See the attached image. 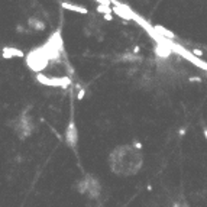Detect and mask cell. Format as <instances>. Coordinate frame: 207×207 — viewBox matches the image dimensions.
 <instances>
[{"label": "cell", "mask_w": 207, "mask_h": 207, "mask_svg": "<svg viewBox=\"0 0 207 207\" xmlns=\"http://www.w3.org/2000/svg\"><path fill=\"white\" fill-rule=\"evenodd\" d=\"M84 93H86L84 90H80V93H78V100H81V99L84 97Z\"/></svg>", "instance_id": "14"}, {"label": "cell", "mask_w": 207, "mask_h": 207, "mask_svg": "<svg viewBox=\"0 0 207 207\" xmlns=\"http://www.w3.org/2000/svg\"><path fill=\"white\" fill-rule=\"evenodd\" d=\"M29 26H32L34 29H36V31H42V29L45 28V25H44V22H41L39 19L31 18V19H29Z\"/></svg>", "instance_id": "11"}, {"label": "cell", "mask_w": 207, "mask_h": 207, "mask_svg": "<svg viewBox=\"0 0 207 207\" xmlns=\"http://www.w3.org/2000/svg\"><path fill=\"white\" fill-rule=\"evenodd\" d=\"M155 52H156V55H158V57H161V58H168V57H169V54H171V48L168 47V45H165L164 42H161V44H158V45H156V48H155Z\"/></svg>", "instance_id": "7"}, {"label": "cell", "mask_w": 207, "mask_h": 207, "mask_svg": "<svg viewBox=\"0 0 207 207\" xmlns=\"http://www.w3.org/2000/svg\"><path fill=\"white\" fill-rule=\"evenodd\" d=\"M104 19H106V20H112L113 18H112V15H104Z\"/></svg>", "instance_id": "15"}, {"label": "cell", "mask_w": 207, "mask_h": 207, "mask_svg": "<svg viewBox=\"0 0 207 207\" xmlns=\"http://www.w3.org/2000/svg\"><path fill=\"white\" fill-rule=\"evenodd\" d=\"M77 190L81 194H87L90 199H97L101 193V186L100 181L97 180L94 175L88 174L84 178H81L77 184Z\"/></svg>", "instance_id": "2"}, {"label": "cell", "mask_w": 207, "mask_h": 207, "mask_svg": "<svg viewBox=\"0 0 207 207\" xmlns=\"http://www.w3.org/2000/svg\"><path fill=\"white\" fill-rule=\"evenodd\" d=\"M97 12L99 13H103V15H110L112 13V7L107 6V5H97Z\"/></svg>", "instance_id": "12"}, {"label": "cell", "mask_w": 207, "mask_h": 207, "mask_svg": "<svg viewBox=\"0 0 207 207\" xmlns=\"http://www.w3.org/2000/svg\"><path fill=\"white\" fill-rule=\"evenodd\" d=\"M193 54H194V55H196V57H197V58H199V57H201V55H203V52H201L200 49H193Z\"/></svg>", "instance_id": "13"}, {"label": "cell", "mask_w": 207, "mask_h": 207, "mask_svg": "<svg viewBox=\"0 0 207 207\" xmlns=\"http://www.w3.org/2000/svg\"><path fill=\"white\" fill-rule=\"evenodd\" d=\"M36 80L44 86H51V87H68L71 80L68 77H47L44 74H38Z\"/></svg>", "instance_id": "4"}, {"label": "cell", "mask_w": 207, "mask_h": 207, "mask_svg": "<svg viewBox=\"0 0 207 207\" xmlns=\"http://www.w3.org/2000/svg\"><path fill=\"white\" fill-rule=\"evenodd\" d=\"M16 132L22 136V138H25V136H29V135L32 133V123H31V119L25 116V114H22L19 119H18V125H16Z\"/></svg>", "instance_id": "5"}, {"label": "cell", "mask_w": 207, "mask_h": 207, "mask_svg": "<svg viewBox=\"0 0 207 207\" xmlns=\"http://www.w3.org/2000/svg\"><path fill=\"white\" fill-rule=\"evenodd\" d=\"M143 167V154L139 146L119 145L109 154V168L117 177H133Z\"/></svg>", "instance_id": "1"}, {"label": "cell", "mask_w": 207, "mask_h": 207, "mask_svg": "<svg viewBox=\"0 0 207 207\" xmlns=\"http://www.w3.org/2000/svg\"><path fill=\"white\" fill-rule=\"evenodd\" d=\"M48 61L49 60H48L45 49L42 47L39 49H35V51H32V52L29 54V57H28V67L31 68V70H34V71H41V70H44V68L47 67Z\"/></svg>", "instance_id": "3"}, {"label": "cell", "mask_w": 207, "mask_h": 207, "mask_svg": "<svg viewBox=\"0 0 207 207\" xmlns=\"http://www.w3.org/2000/svg\"><path fill=\"white\" fill-rule=\"evenodd\" d=\"M3 57H5V58H13V57H23V52H22L20 49H16V48L6 47V48H3Z\"/></svg>", "instance_id": "9"}, {"label": "cell", "mask_w": 207, "mask_h": 207, "mask_svg": "<svg viewBox=\"0 0 207 207\" xmlns=\"http://www.w3.org/2000/svg\"><path fill=\"white\" fill-rule=\"evenodd\" d=\"M61 6L64 7V9H67V10L78 12V13H83V15L87 13V9H86V7L78 6V5H71V3H67V2H62V5H61Z\"/></svg>", "instance_id": "10"}, {"label": "cell", "mask_w": 207, "mask_h": 207, "mask_svg": "<svg viewBox=\"0 0 207 207\" xmlns=\"http://www.w3.org/2000/svg\"><path fill=\"white\" fill-rule=\"evenodd\" d=\"M154 31L156 32V34H159V35H162L165 39H175V35L171 32V31H168L167 28H164V26H161V25H155L154 26Z\"/></svg>", "instance_id": "8"}, {"label": "cell", "mask_w": 207, "mask_h": 207, "mask_svg": "<svg viewBox=\"0 0 207 207\" xmlns=\"http://www.w3.org/2000/svg\"><path fill=\"white\" fill-rule=\"evenodd\" d=\"M65 143L70 148H75L78 143V130L74 122H70L65 129Z\"/></svg>", "instance_id": "6"}]
</instances>
